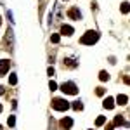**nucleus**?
Instances as JSON below:
<instances>
[{
	"label": "nucleus",
	"mask_w": 130,
	"mask_h": 130,
	"mask_svg": "<svg viewBox=\"0 0 130 130\" xmlns=\"http://www.w3.org/2000/svg\"><path fill=\"white\" fill-rule=\"evenodd\" d=\"M104 108H106V109H113V108H115V99H113V97H106V99H104Z\"/></svg>",
	"instance_id": "obj_8"
},
{
	"label": "nucleus",
	"mask_w": 130,
	"mask_h": 130,
	"mask_svg": "<svg viewBox=\"0 0 130 130\" xmlns=\"http://www.w3.org/2000/svg\"><path fill=\"white\" fill-rule=\"evenodd\" d=\"M49 89H50V90H56V89H57L56 82H50V83H49Z\"/></svg>",
	"instance_id": "obj_20"
},
{
	"label": "nucleus",
	"mask_w": 130,
	"mask_h": 130,
	"mask_svg": "<svg viewBox=\"0 0 130 130\" xmlns=\"http://www.w3.org/2000/svg\"><path fill=\"white\" fill-rule=\"evenodd\" d=\"M121 12H123V14H127V12H128V4H127V2H125V4H121Z\"/></svg>",
	"instance_id": "obj_16"
},
{
	"label": "nucleus",
	"mask_w": 130,
	"mask_h": 130,
	"mask_svg": "<svg viewBox=\"0 0 130 130\" xmlns=\"http://www.w3.org/2000/svg\"><path fill=\"white\" fill-rule=\"evenodd\" d=\"M68 18H70V19H80L82 14H80V10L76 9V7H71V9L68 10Z\"/></svg>",
	"instance_id": "obj_4"
},
{
	"label": "nucleus",
	"mask_w": 130,
	"mask_h": 130,
	"mask_svg": "<svg viewBox=\"0 0 130 130\" xmlns=\"http://www.w3.org/2000/svg\"><path fill=\"white\" fill-rule=\"evenodd\" d=\"M99 40V33L97 31H87L83 37H82V43L83 45H92V43H95V42Z\"/></svg>",
	"instance_id": "obj_1"
},
{
	"label": "nucleus",
	"mask_w": 130,
	"mask_h": 130,
	"mask_svg": "<svg viewBox=\"0 0 130 130\" xmlns=\"http://www.w3.org/2000/svg\"><path fill=\"white\" fill-rule=\"evenodd\" d=\"M61 90H62L64 94H70V95L78 94V87H76L73 82H66V83H62V85H61Z\"/></svg>",
	"instance_id": "obj_3"
},
{
	"label": "nucleus",
	"mask_w": 130,
	"mask_h": 130,
	"mask_svg": "<svg viewBox=\"0 0 130 130\" xmlns=\"http://www.w3.org/2000/svg\"><path fill=\"white\" fill-rule=\"evenodd\" d=\"M104 121H106V116H99L97 120H95V125L99 127V125H104Z\"/></svg>",
	"instance_id": "obj_13"
},
{
	"label": "nucleus",
	"mask_w": 130,
	"mask_h": 130,
	"mask_svg": "<svg viewBox=\"0 0 130 130\" xmlns=\"http://www.w3.org/2000/svg\"><path fill=\"white\" fill-rule=\"evenodd\" d=\"M113 127H115V125H113V123H109V125H108V130H113Z\"/></svg>",
	"instance_id": "obj_22"
},
{
	"label": "nucleus",
	"mask_w": 130,
	"mask_h": 130,
	"mask_svg": "<svg viewBox=\"0 0 130 130\" xmlns=\"http://www.w3.org/2000/svg\"><path fill=\"white\" fill-rule=\"evenodd\" d=\"M127 101H128V97H127V95H123V94H120V95L116 97V104H120V106H125V104H127Z\"/></svg>",
	"instance_id": "obj_9"
},
{
	"label": "nucleus",
	"mask_w": 130,
	"mask_h": 130,
	"mask_svg": "<svg viewBox=\"0 0 130 130\" xmlns=\"http://www.w3.org/2000/svg\"><path fill=\"white\" fill-rule=\"evenodd\" d=\"M95 94H97V95H104V89H102V87H97V89H95Z\"/></svg>",
	"instance_id": "obj_18"
},
{
	"label": "nucleus",
	"mask_w": 130,
	"mask_h": 130,
	"mask_svg": "<svg viewBox=\"0 0 130 130\" xmlns=\"http://www.w3.org/2000/svg\"><path fill=\"white\" fill-rule=\"evenodd\" d=\"M73 28H71V26H68V24H62V26H61V33H62V35H66V37H70V35H73Z\"/></svg>",
	"instance_id": "obj_7"
},
{
	"label": "nucleus",
	"mask_w": 130,
	"mask_h": 130,
	"mask_svg": "<svg viewBox=\"0 0 130 130\" xmlns=\"http://www.w3.org/2000/svg\"><path fill=\"white\" fill-rule=\"evenodd\" d=\"M70 106H73V109H76V111H82V109H83V104H82L80 101L73 102V104H70Z\"/></svg>",
	"instance_id": "obj_11"
},
{
	"label": "nucleus",
	"mask_w": 130,
	"mask_h": 130,
	"mask_svg": "<svg viewBox=\"0 0 130 130\" xmlns=\"http://www.w3.org/2000/svg\"><path fill=\"white\" fill-rule=\"evenodd\" d=\"M99 80H102V82H108V80H109V75H108L106 71H101V73H99Z\"/></svg>",
	"instance_id": "obj_12"
},
{
	"label": "nucleus",
	"mask_w": 130,
	"mask_h": 130,
	"mask_svg": "<svg viewBox=\"0 0 130 130\" xmlns=\"http://www.w3.org/2000/svg\"><path fill=\"white\" fill-rule=\"evenodd\" d=\"M47 73H49V76H52V75H54V68H49V70H47Z\"/></svg>",
	"instance_id": "obj_21"
},
{
	"label": "nucleus",
	"mask_w": 130,
	"mask_h": 130,
	"mask_svg": "<svg viewBox=\"0 0 130 130\" xmlns=\"http://www.w3.org/2000/svg\"><path fill=\"white\" fill-rule=\"evenodd\" d=\"M7 71H9V61L0 59V76H4Z\"/></svg>",
	"instance_id": "obj_6"
},
{
	"label": "nucleus",
	"mask_w": 130,
	"mask_h": 130,
	"mask_svg": "<svg viewBox=\"0 0 130 130\" xmlns=\"http://www.w3.org/2000/svg\"><path fill=\"white\" fill-rule=\"evenodd\" d=\"M115 125H123V118L121 116H116L115 118Z\"/></svg>",
	"instance_id": "obj_17"
},
{
	"label": "nucleus",
	"mask_w": 130,
	"mask_h": 130,
	"mask_svg": "<svg viewBox=\"0 0 130 130\" xmlns=\"http://www.w3.org/2000/svg\"><path fill=\"white\" fill-rule=\"evenodd\" d=\"M0 130H2V127H0Z\"/></svg>",
	"instance_id": "obj_24"
},
{
	"label": "nucleus",
	"mask_w": 130,
	"mask_h": 130,
	"mask_svg": "<svg viewBox=\"0 0 130 130\" xmlns=\"http://www.w3.org/2000/svg\"><path fill=\"white\" fill-rule=\"evenodd\" d=\"M59 40H61V37H59V35H57V33L50 37V42H52V43H57V42H59Z\"/></svg>",
	"instance_id": "obj_14"
},
{
	"label": "nucleus",
	"mask_w": 130,
	"mask_h": 130,
	"mask_svg": "<svg viewBox=\"0 0 130 130\" xmlns=\"http://www.w3.org/2000/svg\"><path fill=\"white\" fill-rule=\"evenodd\" d=\"M52 108L57 111H66L70 108V102L66 99H62V97H56V99L52 101Z\"/></svg>",
	"instance_id": "obj_2"
},
{
	"label": "nucleus",
	"mask_w": 130,
	"mask_h": 130,
	"mask_svg": "<svg viewBox=\"0 0 130 130\" xmlns=\"http://www.w3.org/2000/svg\"><path fill=\"white\" fill-rule=\"evenodd\" d=\"M71 125H73V120H71V118H62V120L59 121V127L62 130H70Z\"/></svg>",
	"instance_id": "obj_5"
},
{
	"label": "nucleus",
	"mask_w": 130,
	"mask_h": 130,
	"mask_svg": "<svg viewBox=\"0 0 130 130\" xmlns=\"http://www.w3.org/2000/svg\"><path fill=\"white\" fill-rule=\"evenodd\" d=\"M62 64H64V66H68V68H76V64H78V62H75L73 59H64V61H62Z\"/></svg>",
	"instance_id": "obj_10"
},
{
	"label": "nucleus",
	"mask_w": 130,
	"mask_h": 130,
	"mask_svg": "<svg viewBox=\"0 0 130 130\" xmlns=\"http://www.w3.org/2000/svg\"><path fill=\"white\" fill-rule=\"evenodd\" d=\"M9 83H10V85H16V83H18V76H16V75H10Z\"/></svg>",
	"instance_id": "obj_15"
},
{
	"label": "nucleus",
	"mask_w": 130,
	"mask_h": 130,
	"mask_svg": "<svg viewBox=\"0 0 130 130\" xmlns=\"http://www.w3.org/2000/svg\"><path fill=\"white\" fill-rule=\"evenodd\" d=\"M7 123H9L10 127H14V123H16V118H14V116H10L9 120H7Z\"/></svg>",
	"instance_id": "obj_19"
},
{
	"label": "nucleus",
	"mask_w": 130,
	"mask_h": 130,
	"mask_svg": "<svg viewBox=\"0 0 130 130\" xmlns=\"http://www.w3.org/2000/svg\"><path fill=\"white\" fill-rule=\"evenodd\" d=\"M0 111H2V106H0Z\"/></svg>",
	"instance_id": "obj_23"
}]
</instances>
